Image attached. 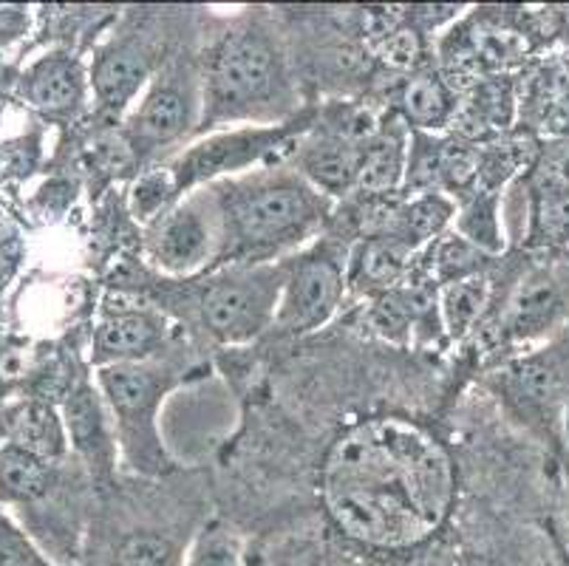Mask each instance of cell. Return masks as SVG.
I'll return each instance as SVG.
<instances>
[{"instance_id": "1", "label": "cell", "mask_w": 569, "mask_h": 566, "mask_svg": "<svg viewBox=\"0 0 569 566\" xmlns=\"http://www.w3.org/2000/svg\"><path fill=\"white\" fill-rule=\"evenodd\" d=\"M448 450L408 419H369L326 456L323 505L349 542L400 553L428 542L453 507Z\"/></svg>"}, {"instance_id": "2", "label": "cell", "mask_w": 569, "mask_h": 566, "mask_svg": "<svg viewBox=\"0 0 569 566\" xmlns=\"http://www.w3.org/2000/svg\"><path fill=\"white\" fill-rule=\"evenodd\" d=\"M201 93L196 137L241 125H281L303 111L287 40L263 9L238 14L201 51Z\"/></svg>"}, {"instance_id": "3", "label": "cell", "mask_w": 569, "mask_h": 566, "mask_svg": "<svg viewBox=\"0 0 569 566\" xmlns=\"http://www.w3.org/2000/svg\"><path fill=\"white\" fill-rule=\"evenodd\" d=\"M221 225L216 269L287 261L320 238L332 221L335 201L309 185L292 165L207 185ZM213 269V272H216Z\"/></svg>"}, {"instance_id": "4", "label": "cell", "mask_w": 569, "mask_h": 566, "mask_svg": "<svg viewBox=\"0 0 569 566\" xmlns=\"http://www.w3.org/2000/svg\"><path fill=\"white\" fill-rule=\"evenodd\" d=\"M210 368L199 360L153 357L142 363H117L97 368V388L117 430L122 465L144 479H164L176 470L159 430V411L170 391L207 377Z\"/></svg>"}, {"instance_id": "5", "label": "cell", "mask_w": 569, "mask_h": 566, "mask_svg": "<svg viewBox=\"0 0 569 566\" xmlns=\"http://www.w3.org/2000/svg\"><path fill=\"white\" fill-rule=\"evenodd\" d=\"M201 108V54L176 46L119 128L133 165H148L159 159V153L184 148V142L199 133Z\"/></svg>"}, {"instance_id": "6", "label": "cell", "mask_w": 569, "mask_h": 566, "mask_svg": "<svg viewBox=\"0 0 569 566\" xmlns=\"http://www.w3.org/2000/svg\"><path fill=\"white\" fill-rule=\"evenodd\" d=\"M315 119L318 111H301L281 125H241V128L207 133L168 162L179 193L188 196L221 179H236L258 168L283 165V159H292L295 148L312 128Z\"/></svg>"}, {"instance_id": "7", "label": "cell", "mask_w": 569, "mask_h": 566, "mask_svg": "<svg viewBox=\"0 0 569 566\" xmlns=\"http://www.w3.org/2000/svg\"><path fill=\"white\" fill-rule=\"evenodd\" d=\"M196 309L201 329L221 346H244L272 331L283 289V261L207 272Z\"/></svg>"}, {"instance_id": "8", "label": "cell", "mask_w": 569, "mask_h": 566, "mask_svg": "<svg viewBox=\"0 0 569 566\" xmlns=\"http://www.w3.org/2000/svg\"><path fill=\"white\" fill-rule=\"evenodd\" d=\"M349 287V249L335 238H318L283 261V289L272 331L303 337L335 318Z\"/></svg>"}, {"instance_id": "9", "label": "cell", "mask_w": 569, "mask_h": 566, "mask_svg": "<svg viewBox=\"0 0 569 566\" xmlns=\"http://www.w3.org/2000/svg\"><path fill=\"white\" fill-rule=\"evenodd\" d=\"M142 249L159 272L173 278L213 272L221 252V225L210 190H193L144 227Z\"/></svg>"}, {"instance_id": "10", "label": "cell", "mask_w": 569, "mask_h": 566, "mask_svg": "<svg viewBox=\"0 0 569 566\" xmlns=\"http://www.w3.org/2000/svg\"><path fill=\"white\" fill-rule=\"evenodd\" d=\"M170 51L164 49L162 34L151 29L148 14L131 18L122 29L113 31V38L97 51L88 71L100 113L126 119L153 75L162 69Z\"/></svg>"}, {"instance_id": "11", "label": "cell", "mask_w": 569, "mask_h": 566, "mask_svg": "<svg viewBox=\"0 0 569 566\" xmlns=\"http://www.w3.org/2000/svg\"><path fill=\"white\" fill-rule=\"evenodd\" d=\"M63 425L66 436L86 461L91 479L100 487L111 485L122 454H119L117 430H113L111 414H108L100 388L91 386L88 380L77 383L66 397Z\"/></svg>"}, {"instance_id": "12", "label": "cell", "mask_w": 569, "mask_h": 566, "mask_svg": "<svg viewBox=\"0 0 569 566\" xmlns=\"http://www.w3.org/2000/svg\"><path fill=\"white\" fill-rule=\"evenodd\" d=\"M170 324L153 306H117L94 331L97 368L117 363H142L162 355Z\"/></svg>"}, {"instance_id": "13", "label": "cell", "mask_w": 569, "mask_h": 566, "mask_svg": "<svg viewBox=\"0 0 569 566\" xmlns=\"http://www.w3.org/2000/svg\"><path fill=\"white\" fill-rule=\"evenodd\" d=\"M527 247H561L569 241V165L567 153L532 168L527 181Z\"/></svg>"}, {"instance_id": "14", "label": "cell", "mask_w": 569, "mask_h": 566, "mask_svg": "<svg viewBox=\"0 0 569 566\" xmlns=\"http://www.w3.org/2000/svg\"><path fill=\"white\" fill-rule=\"evenodd\" d=\"M408 145L411 131L400 117L380 122V131L369 139L357 170L355 193L366 201H380L395 196L406 185Z\"/></svg>"}, {"instance_id": "15", "label": "cell", "mask_w": 569, "mask_h": 566, "mask_svg": "<svg viewBox=\"0 0 569 566\" xmlns=\"http://www.w3.org/2000/svg\"><path fill=\"white\" fill-rule=\"evenodd\" d=\"M459 97L442 71L417 69L406 77L397 93V117L408 125V131L437 133L457 122Z\"/></svg>"}, {"instance_id": "16", "label": "cell", "mask_w": 569, "mask_h": 566, "mask_svg": "<svg viewBox=\"0 0 569 566\" xmlns=\"http://www.w3.org/2000/svg\"><path fill=\"white\" fill-rule=\"evenodd\" d=\"M411 249L391 236H363L349 249V284L360 295H386L413 267Z\"/></svg>"}, {"instance_id": "17", "label": "cell", "mask_w": 569, "mask_h": 566, "mask_svg": "<svg viewBox=\"0 0 569 566\" xmlns=\"http://www.w3.org/2000/svg\"><path fill=\"white\" fill-rule=\"evenodd\" d=\"M82 62L71 54H49L26 77V93L38 108L49 113H74L88 93Z\"/></svg>"}, {"instance_id": "18", "label": "cell", "mask_w": 569, "mask_h": 566, "mask_svg": "<svg viewBox=\"0 0 569 566\" xmlns=\"http://www.w3.org/2000/svg\"><path fill=\"white\" fill-rule=\"evenodd\" d=\"M567 311L569 298L561 275L550 269H536L521 280L519 295L510 304V320L521 337H530L552 329Z\"/></svg>"}, {"instance_id": "19", "label": "cell", "mask_w": 569, "mask_h": 566, "mask_svg": "<svg viewBox=\"0 0 569 566\" xmlns=\"http://www.w3.org/2000/svg\"><path fill=\"white\" fill-rule=\"evenodd\" d=\"M490 289L493 284L485 272L468 275V278L439 287L437 304L445 335L451 340H462L470 329H476V324L482 320L490 306Z\"/></svg>"}, {"instance_id": "20", "label": "cell", "mask_w": 569, "mask_h": 566, "mask_svg": "<svg viewBox=\"0 0 569 566\" xmlns=\"http://www.w3.org/2000/svg\"><path fill=\"white\" fill-rule=\"evenodd\" d=\"M51 485V467L40 456L9 445L0 450V498L7 502H34L46 496Z\"/></svg>"}, {"instance_id": "21", "label": "cell", "mask_w": 569, "mask_h": 566, "mask_svg": "<svg viewBox=\"0 0 569 566\" xmlns=\"http://www.w3.org/2000/svg\"><path fill=\"white\" fill-rule=\"evenodd\" d=\"M184 549L159 529H131L117 538L108 553V566H184Z\"/></svg>"}, {"instance_id": "22", "label": "cell", "mask_w": 569, "mask_h": 566, "mask_svg": "<svg viewBox=\"0 0 569 566\" xmlns=\"http://www.w3.org/2000/svg\"><path fill=\"white\" fill-rule=\"evenodd\" d=\"M12 445L51 461L66 450V425L46 405H23L12 417Z\"/></svg>"}, {"instance_id": "23", "label": "cell", "mask_w": 569, "mask_h": 566, "mask_svg": "<svg viewBox=\"0 0 569 566\" xmlns=\"http://www.w3.org/2000/svg\"><path fill=\"white\" fill-rule=\"evenodd\" d=\"M457 232L465 241L482 249L485 256H496L505 249V230L499 221V193L496 190H479L462 201L457 212Z\"/></svg>"}, {"instance_id": "24", "label": "cell", "mask_w": 569, "mask_h": 566, "mask_svg": "<svg viewBox=\"0 0 569 566\" xmlns=\"http://www.w3.org/2000/svg\"><path fill=\"white\" fill-rule=\"evenodd\" d=\"M184 566H247L244 538L221 518L204 522L190 542Z\"/></svg>"}, {"instance_id": "25", "label": "cell", "mask_w": 569, "mask_h": 566, "mask_svg": "<svg viewBox=\"0 0 569 566\" xmlns=\"http://www.w3.org/2000/svg\"><path fill=\"white\" fill-rule=\"evenodd\" d=\"M184 196L179 193L176 176L168 165H153V168L142 170L139 179L131 185L128 193V210L137 218L139 225H151L159 216L170 210L176 201H182Z\"/></svg>"}, {"instance_id": "26", "label": "cell", "mask_w": 569, "mask_h": 566, "mask_svg": "<svg viewBox=\"0 0 569 566\" xmlns=\"http://www.w3.org/2000/svg\"><path fill=\"white\" fill-rule=\"evenodd\" d=\"M476 125L482 131H501L513 119V88L507 77L499 80H485L473 88V100L459 102L457 122ZM453 122V125H457Z\"/></svg>"}, {"instance_id": "27", "label": "cell", "mask_w": 569, "mask_h": 566, "mask_svg": "<svg viewBox=\"0 0 569 566\" xmlns=\"http://www.w3.org/2000/svg\"><path fill=\"white\" fill-rule=\"evenodd\" d=\"M0 566H51L34 544L14 527L12 522L0 516Z\"/></svg>"}, {"instance_id": "28", "label": "cell", "mask_w": 569, "mask_h": 566, "mask_svg": "<svg viewBox=\"0 0 569 566\" xmlns=\"http://www.w3.org/2000/svg\"><path fill=\"white\" fill-rule=\"evenodd\" d=\"M567 165H569V148H567Z\"/></svg>"}]
</instances>
